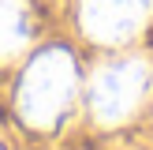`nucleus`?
<instances>
[{"label":"nucleus","instance_id":"nucleus-1","mask_svg":"<svg viewBox=\"0 0 153 150\" xmlns=\"http://www.w3.org/2000/svg\"><path fill=\"white\" fill-rule=\"evenodd\" d=\"M75 98V64L64 49H49L26 68L19 82V112L34 128H52Z\"/></svg>","mask_w":153,"mask_h":150},{"label":"nucleus","instance_id":"nucleus-4","mask_svg":"<svg viewBox=\"0 0 153 150\" xmlns=\"http://www.w3.org/2000/svg\"><path fill=\"white\" fill-rule=\"evenodd\" d=\"M26 41H30L26 0H0V60L15 56Z\"/></svg>","mask_w":153,"mask_h":150},{"label":"nucleus","instance_id":"nucleus-3","mask_svg":"<svg viewBox=\"0 0 153 150\" xmlns=\"http://www.w3.org/2000/svg\"><path fill=\"white\" fill-rule=\"evenodd\" d=\"M153 0H82V26L97 41H127L149 19Z\"/></svg>","mask_w":153,"mask_h":150},{"label":"nucleus","instance_id":"nucleus-2","mask_svg":"<svg viewBox=\"0 0 153 150\" xmlns=\"http://www.w3.org/2000/svg\"><path fill=\"white\" fill-rule=\"evenodd\" d=\"M149 86H153V71L146 60H112L94 75L90 109L101 124H120L146 101Z\"/></svg>","mask_w":153,"mask_h":150}]
</instances>
